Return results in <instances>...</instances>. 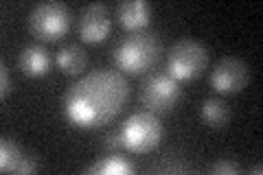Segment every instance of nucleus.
Segmentation results:
<instances>
[{
	"label": "nucleus",
	"mask_w": 263,
	"mask_h": 175,
	"mask_svg": "<svg viewBox=\"0 0 263 175\" xmlns=\"http://www.w3.org/2000/svg\"><path fill=\"white\" fill-rule=\"evenodd\" d=\"M127 96L129 83L119 70L99 68L70 83L62 96V112L75 127L95 129L119 116Z\"/></svg>",
	"instance_id": "f257e3e1"
},
{
	"label": "nucleus",
	"mask_w": 263,
	"mask_h": 175,
	"mask_svg": "<svg viewBox=\"0 0 263 175\" xmlns=\"http://www.w3.org/2000/svg\"><path fill=\"white\" fill-rule=\"evenodd\" d=\"M162 44L156 33L138 31L121 37L117 46L112 48V60L117 68L127 74H143L152 70L156 62L160 60Z\"/></svg>",
	"instance_id": "f03ea898"
},
{
	"label": "nucleus",
	"mask_w": 263,
	"mask_h": 175,
	"mask_svg": "<svg viewBox=\"0 0 263 175\" xmlns=\"http://www.w3.org/2000/svg\"><path fill=\"white\" fill-rule=\"evenodd\" d=\"M119 136L125 151L149 153L162 140V123L154 112H134L121 123Z\"/></svg>",
	"instance_id": "7ed1b4c3"
},
{
	"label": "nucleus",
	"mask_w": 263,
	"mask_h": 175,
	"mask_svg": "<svg viewBox=\"0 0 263 175\" xmlns=\"http://www.w3.org/2000/svg\"><path fill=\"white\" fill-rule=\"evenodd\" d=\"M209 66V51L202 42L184 37L178 40L169 48L167 55V70L178 81H193L206 70Z\"/></svg>",
	"instance_id": "20e7f679"
},
{
	"label": "nucleus",
	"mask_w": 263,
	"mask_h": 175,
	"mask_svg": "<svg viewBox=\"0 0 263 175\" xmlns=\"http://www.w3.org/2000/svg\"><path fill=\"white\" fill-rule=\"evenodd\" d=\"M70 29V9L57 0H44L29 13V31L37 40L55 42L64 37Z\"/></svg>",
	"instance_id": "39448f33"
},
{
	"label": "nucleus",
	"mask_w": 263,
	"mask_h": 175,
	"mask_svg": "<svg viewBox=\"0 0 263 175\" xmlns=\"http://www.w3.org/2000/svg\"><path fill=\"white\" fill-rule=\"evenodd\" d=\"M180 96H182L180 81L169 72H152L141 83V103L154 114L174 110Z\"/></svg>",
	"instance_id": "423d86ee"
},
{
	"label": "nucleus",
	"mask_w": 263,
	"mask_h": 175,
	"mask_svg": "<svg viewBox=\"0 0 263 175\" xmlns=\"http://www.w3.org/2000/svg\"><path fill=\"white\" fill-rule=\"evenodd\" d=\"M211 88L219 94H237L248 86L250 70L239 57H221L211 70Z\"/></svg>",
	"instance_id": "0eeeda50"
},
{
	"label": "nucleus",
	"mask_w": 263,
	"mask_h": 175,
	"mask_svg": "<svg viewBox=\"0 0 263 175\" xmlns=\"http://www.w3.org/2000/svg\"><path fill=\"white\" fill-rule=\"evenodd\" d=\"M79 37L86 44H97L103 42L112 31V18L110 9L103 3H90L86 5L79 13V24H77Z\"/></svg>",
	"instance_id": "6e6552de"
},
{
	"label": "nucleus",
	"mask_w": 263,
	"mask_h": 175,
	"mask_svg": "<svg viewBox=\"0 0 263 175\" xmlns=\"http://www.w3.org/2000/svg\"><path fill=\"white\" fill-rule=\"evenodd\" d=\"M117 18L123 29L138 33L152 22V5L147 0H123L117 5Z\"/></svg>",
	"instance_id": "1a4fd4ad"
},
{
	"label": "nucleus",
	"mask_w": 263,
	"mask_h": 175,
	"mask_svg": "<svg viewBox=\"0 0 263 175\" xmlns=\"http://www.w3.org/2000/svg\"><path fill=\"white\" fill-rule=\"evenodd\" d=\"M18 66L20 70L31 79L46 77L51 70V55L42 44H29L24 46L18 55Z\"/></svg>",
	"instance_id": "9d476101"
},
{
	"label": "nucleus",
	"mask_w": 263,
	"mask_h": 175,
	"mask_svg": "<svg viewBox=\"0 0 263 175\" xmlns=\"http://www.w3.org/2000/svg\"><path fill=\"white\" fill-rule=\"evenodd\" d=\"M55 64L66 74H79L88 66V53L79 44H64L55 53Z\"/></svg>",
	"instance_id": "9b49d317"
},
{
	"label": "nucleus",
	"mask_w": 263,
	"mask_h": 175,
	"mask_svg": "<svg viewBox=\"0 0 263 175\" xmlns=\"http://www.w3.org/2000/svg\"><path fill=\"white\" fill-rule=\"evenodd\" d=\"M200 119L213 129H224L230 121V107L224 99L211 96L200 105Z\"/></svg>",
	"instance_id": "f8f14e48"
},
{
	"label": "nucleus",
	"mask_w": 263,
	"mask_h": 175,
	"mask_svg": "<svg viewBox=\"0 0 263 175\" xmlns=\"http://www.w3.org/2000/svg\"><path fill=\"white\" fill-rule=\"evenodd\" d=\"M86 173H92V175H129V173H134V164H132L123 153L114 151L108 158H101V160H97L95 164H90Z\"/></svg>",
	"instance_id": "ddd939ff"
},
{
	"label": "nucleus",
	"mask_w": 263,
	"mask_h": 175,
	"mask_svg": "<svg viewBox=\"0 0 263 175\" xmlns=\"http://www.w3.org/2000/svg\"><path fill=\"white\" fill-rule=\"evenodd\" d=\"M22 147L15 143L13 138L3 136V143H0V171L3 173H13L18 162L22 160Z\"/></svg>",
	"instance_id": "4468645a"
},
{
	"label": "nucleus",
	"mask_w": 263,
	"mask_h": 175,
	"mask_svg": "<svg viewBox=\"0 0 263 175\" xmlns=\"http://www.w3.org/2000/svg\"><path fill=\"white\" fill-rule=\"evenodd\" d=\"M239 171H241V166L237 164L235 160H230V158H221V160H217L215 164L211 166L213 175H235Z\"/></svg>",
	"instance_id": "2eb2a0df"
},
{
	"label": "nucleus",
	"mask_w": 263,
	"mask_h": 175,
	"mask_svg": "<svg viewBox=\"0 0 263 175\" xmlns=\"http://www.w3.org/2000/svg\"><path fill=\"white\" fill-rule=\"evenodd\" d=\"M40 169V160L35 155H29V153H24L22 155V160L18 162V166H15V171L13 173H20V175H31V173H35Z\"/></svg>",
	"instance_id": "dca6fc26"
},
{
	"label": "nucleus",
	"mask_w": 263,
	"mask_h": 175,
	"mask_svg": "<svg viewBox=\"0 0 263 175\" xmlns=\"http://www.w3.org/2000/svg\"><path fill=\"white\" fill-rule=\"evenodd\" d=\"M13 90V81H11V74H9V68H7V64L3 62L0 64V99H7L11 94Z\"/></svg>",
	"instance_id": "f3484780"
},
{
	"label": "nucleus",
	"mask_w": 263,
	"mask_h": 175,
	"mask_svg": "<svg viewBox=\"0 0 263 175\" xmlns=\"http://www.w3.org/2000/svg\"><path fill=\"white\" fill-rule=\"evenodd\" d=\"M105 149H108V151H119V149H123V143H121V136H119V131H112V134H108L105 136Z\"/></svg>",
	"instance_id": "a211bd4d"
},
{
	"label": "nucleus",
	"mask_w": 263,
	"mask_h": 175,
	"mask_svg": "<svg viewBox=\"0 0 263 175\" xmlns=\"http://www.w3.org/2000/svg\"><path fill=\"white\" fill-rule=\"evenodd\" d=\"M248 173H250V175H261V173H263V166H261V162H259V164H252L250 169H248Z\"/></svg>",
	"instance_id": "6ab92c4d"
}]
</instances>
